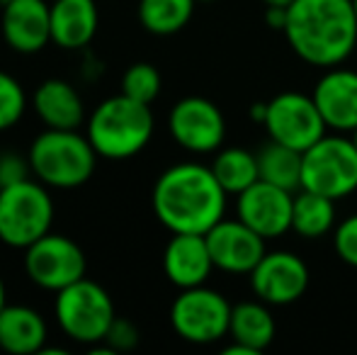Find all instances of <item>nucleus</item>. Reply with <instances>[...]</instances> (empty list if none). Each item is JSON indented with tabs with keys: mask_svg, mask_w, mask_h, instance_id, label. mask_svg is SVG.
Returning <instances> with one entry per match:
<instances>
[{
	"mask_svg": "<svg viewBox=\"0 0 357 355\" xmlns=\"http://www.w3.org/2000/svg\"><path fill=\"white\" fill-rule=\"evenodd\" d=\"M229 192L212 166L183 161L165 168L151 192L153 214L170 234H207L226 217Z\"/></svg>",
	"mask_w": 357,
	"mask_h": 355,
	"instance_id": "nucleus-1",
	"label": "nucleus"
},
{
	"mask_svg": "<svg viewBox=\"0 0 357 355\" xmlns=\"http://www.w3.org/2000/svg\"><path fill=\"white\" fill-rule=\"evenodd\" d=\"M289 49L314 68L343 66L357 49L353 0H294L282 29Z\"/></svg>",
	"mask_w": 357,
	"mask_h": 355,
	"instance_id": "nucleus-2",
	"label": "nucleus"
},
{
	"mask_svg": "<svg viewBox=\"0 0 357 355\" xmlns=\"http://www.w3.org/2000/svg\"><path fill=\"white\" fill-rule=\"evenodd\" d=\"M155 119L151 105L127 98L124 93L102 100L85 119V134L107 161H127L142 153L153 137Z\"/></svg>",
	"mask_w": 357,
	"mask_h": 355,
	"instance_id": "nucleus-3",
	"label": "nucleus"
},
{
	"mask_svg": "<svg viewBox=\"0 0 357 355\" xmlns=\"http://www.w3.org/2000/svg\"><path fill=\"white\" fill-rule=\"evenodd\" d=\"M32 176L54 190H73L85 185L98 166V151L88 134L78 129H44L29 146Z\"/></svg>",
	"mask_w": 357,
	"mask_h": 355,
	"instance_id": "nucleus-4",
	"label": "nucleus"
},
{
	"mask_svg": "<svg viewBox=\"0 0 357 355\" xmlns=\"http://www.w3.org/2000/svg\"><path fill=\"white\" fill-rule=\"evenodd\" d=\"M54 199L39 180H20L0 188V241L24 251L52 232Z\"/></svg>",
	"mask_w": 357,
	"mask_h": 355,
	"instance_id": "nucleus-5",
	"label": "nucleus"
},
{
	"mask_svg": "<svg viewBox=\"0 0 357 355\" xmlns=\"http://www.w3.org/2000/svg\"><path fill=\"white\" fill-rule=\"evenodd\" d=\"M301 188L335 202L357 192V146L350 134L328 132L301 153Z\"/></svg>",
	"mask_w": 357,
	"mask_h": 355,
	"instance_id": "nucleus-6",
	"label": "nucleus"
},
{
	"mask_svg": "<svg viewBox=\"0 0 357 355\" xmlns=\"http://www.w3.org/2000/svg\"><path fill=\"white\" fill-rule=\"evenodd\" d=\"M54 317L71 341L95 346L102 343L107 328L117 319L114 302L102 285L83 278L63 287L54 299Z\"/></svg>",
	"mask_w": 357,
	"mask_h": 355,
	"instance_id": "nucleus-7",
	"label": "nucleus"
},
{
	"mask_svg": "<svg viewBox=\"0 0 357 355\" xmlns=\"http://www.w3.org/2000/svg\"><path fill=\"white\" fill-rule=\"evenodd\" d=\"M231 309L234 304L207 285L180 289L170 304V326L183 341L195 346L219 343L229 336Z\"/></svg>",
	"mask_w": 357,
	"mask_h": 355,
	"instance_id": "nucleus-8",
	"label": "nucleus"
},
{
	"mask_svg": "<svg viewBox=\"0 0 357 355\" xmlns=\"http://www.w3.org/2000/svg\"><path fill=\"white\" fill-rule=\"evenodd\" d=\"M270 142L284 144L304 153L324 134H328L314 98L296 90H284L268 100V114L263 122Z\"/></svg>",
	"mask_w": 357,
	"mask_h": 355,
	"instance_id": "nucleus-9",
	"label": "nucleus"
},
{
	"mask_svg": "<svg viewBox=\"0 0 357 355\" xmlns=\"http://www.w3.org/2000/svg\"><path fill=\"white\" fill-rule=\"evenodd\" d=\"M85 253L73 239L63 234H44L39 241L24 248V273L37 287L61 292L63 287L85 278Z\"/></svg>",
	"mask_w": 357,
	"mask_h": 355,
	"instance_id": "nucleus-10",
	"label": "nucleus"
},
{
	"mask_svg": "<svg viewBox=\"0 0 357 355\" xmlns=\"http://www.w3.org/2000/svg\"><path fill=\"white\" fill-rule=\"evenodd\" d=\"M168 132L180 149L190 153H216L224 146L226 119L219 105L202 95L178 100L168 112Z\"/></svg>",
	"mask_w": 357,
	"mask_h": 355,
	"instance_id": "nucleus-11",
	"label": "nucleus"
},
{
	"mask_svg": "<svg viewBox=\"0 0 357 355\" xmlns=\"http://www.w3.org/2000/svg\"><path fill=\"white\" fill-rule=\"evenodd\" d=\"M309 266L294 251H268L250 270L248 282L253 297L270 307H289L309 289Z\"/></svg>",
	"mask_w": 357,
	"mask_h": 355,
	"instance_id": "nucleus-12",
	"label": "nucleus"
},
{
	"mask_svg": "<svg viewBox=\"0 0 357 355\" xmlns=\"http://www.w3.org/2000/svg\"><path fill=\"white\" fill-rule=\"evenodd\" d=\"M291 207L294 192L265 180H258L248 190L236 195V217L258 232L265 241L291 232Z\"/></svg>",
	"mask_w": 357,
	"mask_h": 355,
	"instance_id": "nucleus-13",
	"label": "nucleus"
},
{
	"mask_svg": "<svg viewBox=\"0 0 357 355\" xmlns=\"http://www.w3.org/2000/svg\"><path fill=\"white\" fill-rule=\"evenodd\" d=\"M204 239H207L214 268L226 275H250V270L268 253L265 246L268 241L238 217H224L204 234Z\"/></svg>",
	"mask_w": 357,
	"mask_h": 355,
	"instance_id": "nucleus-14",
	"label": "nucleus"
},
{
	"mask_svg": "<svg viewBox=\"0 0 357 355\" xmlns=\"http://www.w3.org/2000/svg\"><path fill=\"white\" fill-rule=\"evenodd\" d=\"M0 34L17 54H37L52 44V5L47 0H3Z\"/></svg>",
	"mask_w": 357,
	"mask_h": 355,
	"instance_id": "nucleus-15",
	"label": "nucleus"
},
{
	"mask_svg": "<svg viewBox=\"0 0 357 355\" xmlns=\"http://www.w3.org/2000/svg\"><path fill=\"white\" fill-rule=\"evenodd\" d=\"M311 98L328 132L350 134L357 129V71L345 66L324 68Z\"/></svg>",
	"mask_w": 357,
	"mask_h": 355,
	"instance_id": "nucleus-16",
	"label": "nucleus"
},
{
	"mask_svg": "<svg viewBox=\"0 0 357 355\" xmlns=\"http://www.w3.org/2000/svg\"><path fill=\"white\" fill-rule=\"evenodd\" d=\"M214 261L204 234H173L163 251V273L178 289L207 285Z\"/></svg>",
	"mask_w": 357,
	"mask_h": 355,
	"instance_id": "nucleus-17",
	"label": "nucleus"
},
{
	"mask_svg": "<svg viewBox=\"0 0 357 355\" xmlns=\"http://www.w3.org/2000/svg\"><path fill=\"white\" fill-rule=\"evenodd\" d=\"M100 27L95 0H54L52 5V44L66 52L85 49Z\"/></svg>",
	"mask_w": 357,
	"mask_h": 355,
	"instance_id": "nucleus-18",
	"label": "nucleus"
},
{
	"mask_svg": "<svg viewBox=\"0 0 357 355\" xmlns=\"http://www.w3.org/2000/svg\"><path fill=\"white\" fill-rule=\"evenodd\" d=\"M34 112L47 129H78L85 122V105L78 90L63 78H47L34 90Z\"/></svg>",
	"mask_w": 357,
	"mask_h": 355,
	"instance_id": "nucleus-19",
	"label": "nucleus"
},
{
	"mask_svg": "<svg viewBox=\"0 0 357 355\" xmlns=\"http://www.w3.org/2000/svg\"><path fill=\"white\" fill-rule=\"evenodd\" d=\"M47 322L27 304H5L0 312V348L13 355L44 353Z\"/></svg>",
	"mask_w": 357,
	"mask_h": 355,
	"instance_id": "nucleus-20",
	"label": "nucleus"
},
{
	"mask_svg": "<svg viewBox=\"0 0 357 355\" xmlns=\"http://www.w3.org/2000/svg\"><path fill=\"white\" fill-rule=\"evenodd\" d=\"M278 336V322L273 317L270 304L255 299L234 304L231 309V324H229V338L253 355H260L265 348L273 346Z\"/></svg>",
	"mask_w": 357,
	"mask_h": 355,
	"instance_id": "nucleus-21",
	"label": "nucleus"
},
{
	"mask_svg": "<svg viewBox=\"0 0 357 355\" xmlns=\"http://www.w3.org/2000/svg\"><path fill=\"white\" fill-rule=\"evenodd\" d=\"M335 219H338V209H335V199L326 197V195L311 192V190H296L294 192V207H291V232L296 236L314 241V239H324L333 234Z\"/></svg>",
	"mask_w": 357,
	"mask_h": 355,
	"instance_id": "nucleus-22",
	"label": "nucleus"
},
{
	"mask_svg": "<svg viewBox=\"0 0 357 355\" xmlns=\"http://www.w3.org/2000/svg\"><path fill=\"white\" fill-rule=\"evenodd\" d=\"M212 171L216 180L221 183V188L229 195H241L243 190H248L253 183L260 180L258 171V153L248 151L241 146H221L212 158Z\"/></svg>",
	"mask_w": 357,
	"mask_h": 355,
	"instance_id": "nucleus-23",
	"label": "nucleus"
},
{
	"mask_svg": "<svg viewBox=\"0 0 357 355\" xmlns=\"http://www.w3.org/2000/svg\"><path fill=\"white\" fill-rule=\"evenodd\" d=\"M197 0H139V22L155 37H170L188 27Z\"/></svg>",
	"mask_w": 357,
	"mask_h": 355,
	"instance_id": "nucleus-24",
	"label": "nucleus"
},
{
	"mask_svg": "<svg viewBox=\"0 0 357 355\" xmlns=\"http://www.w3.org/2000/svg\"><path fill=\"white\" fill-rule=\"evenodd\" d=\"M260 180L284 190H301V151L278 142H268L258 151Z\"/></svg>",
	"mask_w": 357,
	"mask_h": 355,
	"instance_id": "nucleus-25",
	"label": "nucleus"
},
{
	"mask_svg": "<svg viewBox=\"0 0 357 355\" xmlns=\"http://www.w3.org/2000/svg\"><path fill=\"white\" fill-rule=\"evenodd\" d=\"M160 88H163V81H160V73L153 63L139 61L129 66L122 76V93L144 105L153 103L160 95Z\"/></svg>",
	"mask_w": 357,
	"mask_h": 355,
	"instance_id": "nucleus-26",
	"label": "nucleus"
},
{
	"mask_svg": "<svg viewBox=\"0 0 357 355\" xmlns=\"http://www.w3.org/2000/svg\"><path fill=\"white\" fill-rule=\"evenodd\" d=\"M27 109V93L22 83L8 71H0V132H8L22 119Z\"/></svg>",
	"mask_w": 357,
	"mask_h": 355,
	"instance_id": "nucleus-27",
	"label": "nucleus"
},
{
	"mask_svg": "<svg viewBox=\"0 0 357 355\" xmlns=\"http://www.w3.org/2000/svg\"><path fill=\"white\" fill-rule=\"evenodd\" d=\"M139 346V328L134 326L129 319L117 317L112 322V326L107 328L102 343H95L93 351L102 353H129Z\"/></svg>",
	"mask_w": 357,
	"mask_h": 355,
	"instance_id": "nucleus-28",
	"label": "nucleus"
},
{
	"mask_svg": "<svg viewBox=\"0 0 357 355\" xmlns=\"http://www.w3.org/2000/svg\"><path fill=\"white\" fill-rule=\"evenodd\" d=\"M333 251L345 266L357 268V212L340 219L333 229Z\"/></svg>",
	"mask_w": 357,
	"mask_h": 355,
	"instance_id": "nucleus-29",
	"label": "nucleus"
},
{
	"mask_svg": "<svg viewBox=\"0 0 357 355\" xmlns=\"http://www.w3.org/2000/svg\"><path fill=\"white\" fill-rule=\"evenodd\" d=\"M29 173H32L29 158L20 156L15 151L0 153V188H8V185H15L20 180H27Z\"/></svg>",
	"mask_w": 357,
	"mask_h": 355,
	"instance_id": "nucleus-30",
	"label": "nucleus"
},
{
	"mask_svg": "<svg viewBox=\"0 0 357 355\" xmlns=\"http://www.w3.org/2000/svg\"><path fill=\"white\" fill-rule=\"evenodd\" d=\"M265 22L270 29L282 32L287 24V8H265Z\"/></svg>",
	"mask_w": 357,
	"mask_h": 355,
	"instance_id": "nucleus-31",
	"label": "nucleus"
},
{
	"mask_svg": "<svg viewBox=\"0 0 357 355\" xmlns=\"http://www.w3.org/2000/svg\"><path fill=\"white\" fill-rule=\"evenodd\" d=\"M265 114H268V103H253L250 105V119H253L255 124H263Z\"/></svg>",
	"mask_w": 357,
	"mask_h": 355,
	"instance_id": "nucleus-32",
	"label": "nucleus"
},
{
	"mask_svg": "<svg viewBox=\"0 0 357 355\" xmlns=\"http://www.w3.org/2000/svg\"><path fill=\"white\" fill-rule=\"evenodd\" d=\"M265 8H289L294 0H263Z\"/></svg>",
	"mask_w": 357,
	"mask_h": 355,
	"instance_id": "nucleus-33",
	"label": "nucleus"
},
{
	"mask_svg": "<svg viewBox=\"0 0 357 355\" xmlns=\"http://www.w3.org/2000/svg\"><path fill=\"white\" fill-rule=\"evenodd\" d=\"M5 297H8V289H5V280H3V275H0V312L5 309Z\"/></svg>",
	"mask_w": 357,
	"mask_h": 355,
	"instance_id": "nucleus-34",
	"label": "nucleus"
},
{
	"mask_svg": "<svg viewBox=\"0 0 357 355\" xmlns=\"http://www.w3.org/2000/svg\"><path fill=\"white\" fill-rule=\"evenodd\" d=\"M350 139H353V144L357 146V129H355V132H350Z\"/></svg>",
	"mask_w": 357,
	"mask_h": 355,
	"instance_id": "nucleus-35",
	"label": "nucleus"
},
{
	"mask_svg": "<svg viewBox=\"0 0 357 355\" xmlns=\"http://www.w3.org/2000/svg\"><path fill=\"white\" fill-rule=\"evenodd\" d=\"M197 3H216V0H197Z\"/></svg>",
	"mask_w": 357,
	"mask_h": 355,
	"instance_id": "nucleus-36",
	"label": "nucleus"
},
{
	"mask_svg": "<svg viewBox=\"0 0 357 355\" xmlns=\"http://www.w3.org/2000/svg\"><path fill=\"white\" fill-rule=\"evenodd\" d=\"M353 8H355V15H357V0H353Z\"/></svg>",
	"mask_w": 357,
	"mask_h": 355,
	"instance_id": "nucleus-37",
	"label": "nucleus"
}]
</instances>
